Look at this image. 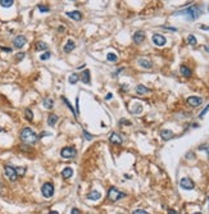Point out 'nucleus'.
<instances>
[{
	"mask_svg": "<svg viewBox=\"0 0 209 214\" xmlns=\"http://www.w3.org/2000/svg\"><path fill=\"white\" fill-rule=\"evenodd\" d=\"M109 141L112 144H122V137H121V135H118V133L113 132L111 135V137H109Z\"/></svg>",
	"mask_w": 209,
	"mask_h": 214,
	"instance_id": "16",
	"label": "nucleus"
},
{
	"mask_svg": "<svg viewBox=\"0 0 209 214\" xmlns=\"http://www.w3.org/2000/svg\"><path fill=\"white\" fill-rule=\"evenodd\" d=\"M76 149L73 146H67V147H63L62 151H60V156L64 159H72L76 156Z\"/></svg>",
	"mask_w": 209,
	"mask_h": 214,
	"instance_id": "4",
	"label": "nucleus"
},
{
	"mask_svg": "<svg viewBox=\"0 0 209 214\" xmlns=\"http://www.w3.org/2000/svg\"><path fill=\"white\" fill-rule=\"evenodd\" d=\"M107 59L109 60V62H117V59H118V57L115 55L114 53H109L108 55H107Z\"/></svg>",
	"mask_w": 209,
	"mask_h": 214,
	"instance_id": "30",
	"label": "nucleus"
},
{
	"mask_svg": "<svg viewBox=\"0 0 209 214\" xmlns=\"http://www.w3.org/2000/svg\"><path fill=\"white\" fill-rule=\"evenodd\" d=\"M50 57H51V54L49 53V51H46V53H44L40 57V59L41 60H48V59H50Z\"/></svg>",
	"mask_w": 209,
	"mask_h": 214,
	"instance_id": "31",
	"label": "nucleus"
},
{
	"mask_svg": "<svg viewBox=\"0 0 209 214\" xmlns=\"http://www.w3.org/2000/svg\"><path fill=\"white\" fill-rule=\"evenodd\" d=\"M160 136H162V139H163L164 141H167V140H171L173 137V132L171 130H162L160 131Z\"/></svg>",
	"mask_w": 209,
	"mask_h": 214,
	"instance_id": "15",
	"label": "nucleus"
},
{
	"mask_svg": "<svg viewBox=\"0 0 209 214\" xmlns=\"http://www.w3.org/2000/svg\"><path fill=\"white\" fill-rule=\"evenodd\" d=\"M150 90L148 89V87H145L144 85H137L136 86V92L137 94H140V95H142V94H148Z\"/></svg>",
	"mask_w": 209,
	"mask_h": 214,
	"instance_id": "20",
	"label": "nucleus"
},
{
	"mask_svg": "<svg viewBox=\"0 0 209 214\" xmlns=\"http://www.w3.org/2000/svg\"><path fill=\"white\" fill-rule=\"evenodd\" d=\"M1 50H4V51H10V49H9V48H1Z\"/></svg>",
	"mask_w": 209,
	"mask_h": 214,
	"instance_id": "43",
	"label": "nucleus"
},
{
	"mask_svg": "<svg viewBox=\"0 0 209 214\" xmlns=\"http://www.w3.org/2000/svg\"><path fill=\"white\" fill-rule=\"evenodd\" d=\"M112 98H113V95H112V94H108V95L105 96V100H111Z\"/></svg>",
	"mask_w": 209,
	"mask_h": 214,
	"instance_id": "40",
	"label": "nucleus"
},
{
	"mask_svg": "<svg viewBox=\"0 0 209 214\" xmlns=\"http://www.w3.org/2000/svg\"><path fill=\"white\" fill-rule=\"evenodd\" d=\"M200 28H202V30H205V31H209V27H207V26H202Z\"/></svg>",
	"mask_w": 209,
	"mask_h": 214,
	"instance_id": "42",
	"label": "nucleus"
},
{
	"mask_svg": "<svg viewBox=\"0 0 209 214\" xmlns=\"http://www.w3.org/2000/svg\"><path fill=\"white\" fill-rule=\"evenodd\" d=\"M100 197H101L100 192H99V191H95V190L87 194V199H89V200H92V201H95V200H99Z\"/></svg>",
	"mask_w": 209,
	"mask_h": 214,
	"instance_id": "17",
	"label": "nucleus"
},
{
	"mask_svg": "<svg viewBox=\"0 0 209 214\" xmlns=\"http://www.w3.org/2000/svg\"><path fill=\"white\" fill-rule=\"evenodd\" d=\"M13 4H14L13 0H0V5L4 8H9V7H12Z\"/></svg>",
	"mask_w": 209,
	"mask_h": 214,
	"instance_id": "24",
	"label": "nucleus"
},
{
	"mask_svg": "<svg viewBox=\"0 0 209 214\" xmlns=\"http://www.w3.org/2000/svg\"><path fill=\"white\" fill-rule=\"evenodd\" d=\"M41 192L45 197H51L54 195V186L50 182L44 183L42 187H41Z\"/></svg>",
	"mask_w": 209,
	"mask_h": 214,
	"instance_id": "6",
	"label": "nucleus"
},
{
	"mask_svg": "<svg viewBox=\"0 0 209 214\" xmlns=\"http://www.w3.org/2000/svg\"><path fill=\"white\" fill-rule=\"evenodd\" d=\"M180 186L183 188V190H192V188L195 187L194 182H192V181H191L189 177H183V178H181V181H180Z\"/></svg>",
	"mask_w": 209,
	"mask_h": 214,
	"instance_id": "7",
	"label": "nucleus"
},
{
	"mask_svg": "<svg viewBox=\"0 0 209 214\" xmlns=\"http://www.w3.org/2000/svg\"><path fill=\"white\" fill-rule=\"evenodd\" d=\"M187 44L189 45H192V46L196 45V39H195L194 35H189L187 36Z\"/></svg>",
	"mask_w": 209,
	"mask_h": 214,
	"instance_id": "28",
	"label": "nucleus"
},
{
	"mask_svg": "<svg viewBox=\"0 0 209 214\" xmlns=\"http://www.w3.org/2000/svg\"><path fill=\"white\" fill-rule=\"evenodd\" d=\"M137 63H139V64L141 65L142 68H145V69H150V68L153 67L152 62H150V60H148V59H144V58H140L139 60H137Z\"/></svg>",
	"mask_w": 209,
	"mask_h": 214,
	"instance_id": "13",
	"label": "nucleus"
},
{
	"mask_svg": "<svg viewBox=\"0 0 209 214\" xmlns=\"http://www.w3.org/2000/svg\"><path fill=\"white\" fill-rule=\"evenodd\" d=\"M145 39V34L142 31H137V32H135V35H133V41L136 44H141L142 41H144Z\"/></svg>",
	"mask_w": 209,
	"mask_h": 214,
	"instance_id": "12",
	"label": "nucleus"
},
{
	"mask_svg": "<svg viewBox=\"0 0 209 214\" xmlns=\"http://www.w3.org/2000/svg\"><path fill=\"white\" fill-rule=\"evenodd\" d=\"M46 49H48V45L44 41H38L36 44V50H46Z\"/></svg>",
	"mask_w": 209,
	"mask_h": 214,
	"instance_id": "25",
	"label": "nucleus"
},
{
	"mask_svg": "<svg viewBox=\"0 0 209 214\" xmlns=\"http://www.w3.org/2000/svg\"><path fill=\"white\" fill-rule=\"evenodd\" d=\"M49 214H59V213H58V212H50Z\"/></svg>",
	"mask_w": 209,
	"mask_h": 214,
	"instance_id": "45",
	"label": "nucleus"
},
{
	"mask_svg": "<svg viewBox=\"0 0 209 214\" xmlns=\"http://www.w3.org/2000/svg\"><path fill=\"white\" fill-rule=\"evenodd\" d=\"M75 48H76L75 41L68 40L67 42H65V45H64V48H63V50H64V53H71V51H72Z\"/></svg>",
	"mask_w": 209,
	"mask_h": 214,
	"instance_id": "14",
	"label": "nucleus"
},
{
	"mask_svg": "<svg viewBox=\"0 0 209 214\" xmlns=\"http://www.w3.org/2000/svg\"><path fill=\"white\" fill-rule=\"evenodd\" d=\"M16 173H17V176H23L26 173V168L24 167H17L16 168Z\"/></svg>",
	"mask_w": 209,
	"mask_h": 214,
	"instance_id": "29",
	"label": "nucleus"
},
{
	"mask_svg": "<svg viewBox=\"0 0 209 214\" xmlns=\"http://www.w3.org/2000/svg\"><path fill=\"white\" fill-rule=\"evenodd\" d=\"M205 50H207L208 53H209V44H207V45H205Z\"/></svg>",
	"mask_w": 209,
	"mask_h": 214,
	"instance_id": "44",
	"label": "nucleus"
},
{
	"mask_svg": "<svg viewBox=\"0 0 209 214\" xmlns=\"http://www.w3.org/2000/svg\"><path fill=\"white\" fill-rule=\"evenodd\" d=\"M199 150H205L208 153V158H209V145H200Z\"/></svg>",
	"mask_w": 209,
	"mask_h": 214,
	"instance_id": "33",
	"label": "nucleus"
},
{
	"mask_svg": "<svg viewBox=\"0 0 209 214\" xmlns=\"http://www.w3.org/2000/svg\"><path fill=\"white\" fill-rule=\"evenodd\" d=\"M168 214H180V213H178V212H176V210H173V209H171V210H169V212H168Z\"/></svg>",
	"mask_w": 209,
	"mask_h": 214,
	"instance_id": "41",
	"label": "nucleus"
},
{
	"mask_svg": "<svg viewBox=\"0 0 209 214\" xmlns=\"http://www.w3.org/2000/svg\"><path fill=\"white\" fill-rule=\"evenodd\" d=\"M67 15H68L69 18H72V20H75V21H80V20L82 18L81 13L77 12V10H73V12H68V13H67Z\"/></svg>",
	"mask_w": 209,
	"mask_h": 214,
	"instance_id": "18",
	"label": "nucleus"
},
{
	"mask_svg": "<svg viewBox=\"0 0 209 214\" xmlns=\"http://www.w3.org/2000/svg\"><path fill=\"white\" fill-rule=\"evenodd\" d=\"M125 196H126L125 192H121V191L117 190L115 187H111L109 191H108V199L113 203L117 201V200H119V199H123Z\"/></svg>",
	"mask_w": 209,
	"mask_h": 214,
	"instance_id": "3",
	"label": "nucleus"
},
{
	"mask_svg": "<svg viewBox=\"0 0 209 214\" xmlns=\"http://www.w3.org/2000/svg\"><path fill=\"white\" fill-rule=\"evenodd\" d=\"M166 37L164 36H162V35H159V34H155V35H153V42L155 44L156 46H163V45H166Z\"/></svg>",
	"mask_w": 209,
	"mask_h": 214,
	"instance_id": "8",
	"label": "nucleus"
},
{
	"mask_svg": "<svg viewBox=\"0 0 209 214\" xmlns=\"http://www.w3.org/2000/svg\"><path fill=\"white\" fill-rule=\"evenodd\" d=\"M180 71H181V73H182L185 77H190V76H191V69H190V68H187L186 65H181Z\"/></svg>",
	"mask_w": 209,
	"mask_h": 214,
	"instance_id": "22",
	"label": "nucleus"
},
{
	"mask_svg": "<svg viewBox=\"0 0 209 214\" xmlns=\"http://www.w3.org/2000/svg\"><path fill=\"white\" fill-rule=\"evenodd\" d=\"M132 214H149L148 212H145V210H142V209H136Z\"/></svg>",
	"mask_w": 209,
	"mask_h": 214,
	"instance_id": "36",
	"label": "nucleus"
},
{
	"mask_svg": "<svg viewBox=\"0 0 209 214\" xmlns=\"http://www.w3.org/2000/svg\"><path fill=\"white\" fill-rule=\"evenodd\" d=\"M203 12V8L199 7V5H192V7L187 8V9L182 10V12H178L176 14H186L189 20H196Z\"/></svg>",
	"mask_w": 209,
	"mask_h": 214,
	"instance_id": "2",
	"label": "nucleus"
},
{
	"mask_svg": "<svg viewBox=\"0 0 209 214\" xmlns=\"http://www.w3.org/2000/svg\"><path fill=\"white\" fill-rule=\"evenodd\" d=\"M71 214H80V210L76 209V208H73V209L71 210Z\"/></svg>",
	"mask_w": 209,
	"mask_h": 214,
	"instance_id": "39",
	"label": "nucleus"
},
{
	"mask_svg": "<svg viewBox=\"0 0 209 214\" xmlns=\"http://www.w3.org/2000/svg\"><path fill=\"white\" fill-rule=\"evenodd\" d=\"M62 100H63V101H64V103H65V104H67V106H68V108H69V109H71V110H72V113H73V114H75V113H76V112H75V110H73V108H72V105H71V103H69V101H68V100H67V99H65L64 96H63V98H62Z\"/></svg>",
	"mask_w": 209,
	"mask_h": 214,
	"instance_id": "32",
	"label": "nucleus"
},
{
	"mask_svg": "<svg viewBox=\"0 0 209 214\" xmlns=\"http://www.w3.org/2000/svg\"><path fill=\"white\" fill-rule=\"evenodd\" d=\"M24 58V53H18L17 54V60H21Z\"/></svg>",
	"mask_w": 209,
	"mask_h": 214,
	"instance_id": "38",
	"label": "nucleus"
},
{
	"mask_svg": "<svg viewBox=\"0 0 209 214\" xmlns=\"http://www.w3.org/2000/svg\"><path fill=\"white\" fill-rule=\"evenodd\" d=\"M42 104H44V106H45L46 109H51L54 106V101H53V99H50V98H45V99H44Z\"/></svg>",
	"mask_w": 209,
	"mask_h": 214,
	"instance_id": "21",
	"label": "nucleus"
},
{
	"mask_svg": "<svg viewBox=\"0 0 209 214\" xmlns=\"http://www.w3.org/2000/svg\"><path fill=\"white\" fill-rule=\"evenodd\" d=\"M203 103V99L202 98H198V96H190L187 99V104L191 106H199L200 104Z\"/></svg>",
	"mask_w": 209,
	"mask_h": 214,
	"instance_id": "10",
	"label": "nucleus"
},
{
	"mask_svg": "<svg viewBox=\"0 0 209 214\" xmlns=\"http://www.w3.org/2000/svg\"><path fill=\"white\" fill-rule=\"evenodd\" d=\"M84 135H85V139H86L87 141H90V140H92V135H90V133H87V131H84Z\"/></svg>",
	"mask_w": 209,
	"mask_h": 214,
	"instance_id": "35",
	"label": "nucleus"
},
{
	"mask_svg": "<svg viewBox=\"0 0 209 214\" xmlns=\"http://www.w3.org/2000/svg\"><path fill=\"white\" fill-rule=\"evenodd\" d=\"M62 176L63 178H71L73 176V169L71 167H67V168H64L62 171Z\"/></svg>",
	"mask_w": 209,
	"mask_h": 214,
	"instance_id": "19",
	"label": "nucleus"
},
{
	"mask_svg": "<svg viewBox=\"0 0 209 214\" xmlns=\"http://www.w3.org/2000/svg\"><path fill=\"white\" fill-rule=\"evenodd\" d=\"M26 42H27V40H26V37H24V36H17L14 39V41H13L14 46H16V48H18V49L23 48V46L26 45Z\"/></svg>",
	"mask_w": 209,
	"mask_h": 214,
	"instance_id": "9",
	"label": "nucleus"
},
{
	"mask_svg": "<svg viewBox=\"0 0 209 214\" xmlns=\"http://www.w3.org/2000/svg\"><path fill=\"white\" fill-rule=\"evenodd\" d=\"M57 122H58V116H55V114H50V116L48 117V124L49 126H54Z\"/></svg>",
	"mask_w": 209,
	"mask_h": 214,
	"instance_id": "23",
	"label": "nucleus"
},
{
	"mask_svg": "<svg viewBox=\"0 0 209 214\" xmlns=\"http://www.w3.org/2000/svg\"><path fill=\"white\" fill-rule=\"evenodd\" d=\"M78 78H80V75H76V73H73V75H71V76H69V78H68V81H69V83L75 85L76 82L78 81Z\"/></svg>",
	"mask_w": 209,
	"mask_h": 214,
	"instance_id": "26",
	"label": "nucleus"
},
{
	"mask_svg": "<svg viewBox=\"0 0 209 214\" xmlns=\"http://www.w3.org/2000/svg\"><path fill=\"white\" fill-rule=\"evenodd\" d=\"M38 10L40 12H49V7H46V5H38Z\"/></svg>",
	"mask_w": 209,
	"mask_h": 214,
	"instance_id": "34",
	"label": "nucleus"
},
{
	"mask_svg": "<svg viewBox=\"0 0 209 214\" xmlns=\"http://www.w3.org/2000/svg\"><path fill=\"white\" fill-rule=\"evenodd\" d=\"M0 132H1V127H0Z\"/></svg>",
	"mask_w": 209,
	"mask_h": 214,
	"instance_id": "47",
	"label": "nucleus"
},
{
	"mask_svg": "<svg viewBox=\"0 0 209 214\" xmlns=\"http://www.w3.org/2000/svg\"><path fill=\"white\" fill-rule=\"evenodd\" d=\"M194 214H202V213H194Z\"/></svg>",
	"mask_w": 209,
	"mask_h": 214,
	"instance_id": "46",
	"label": "nucleus"
},
{
	"mask_svg": "<svg viewBox=\"0 0 209 214\" xmlns=\"http://www.w3.org/2000/svg\"><path fill=\"white\" fill-rule=\"evenodd\" d=\"M4 173H5V176H7L8 180L12 181V182H14V181L18 178L17 173H16V168H13L12 166H5L4 167Z\"/></svg>",
	"mask_w": 209,
	"mask_h": 214,
	"instance_id": "5",
	"label": "nucleus"
},
{
	"mask_svg": "<svg viewBox=\"0 0 209 214\" xmlns=\"http://www.w3.org/2000/svg\"><path fill=\"white\" fill-rule=\"evenodd\" d=\"M24 116H26V119L27 120H32V119H34V113L31 112V109H26V110H24Z\"/></svg>",
	"mask_w": 209,
	"mask_h": 214,
	"instance_id": "27",
	"label": "nucleus"
},
{
	"mask_svg": "<svg viewBox=\"0 0 209 214\" xmlns=\"http://www.w3.org/2000/svg\"><path fill=\"white\" fill-rule=\"evenodd\" d=\"M80 79H81L84 83L90 85V71L89 69H85L84 72L80 75Z\"/></svg>",
	"mask_w": 209,
	"mask_h": 214,
	"instance_id": "11",
	"label": "nucleus"
},
{
	"mask_svg": "<svg viewBox=\"0 0 209 214\" xmlns=\"http://www.w3.org/2000/svg\"><path fill=\"white\" fill-rule=\"evenodd\" d=\"M19 137H21V140L24 142V144H35V142L37 141V139H38V136L28 127L23 128V130L21 131V135H19Z\"/></svg>",
	"mask_w": 209,
	"mask_h": 214,
	"instance_id": "1",
	"label": "nucleus"
},
{
	"mask_svg": "<svg viewBox=\"0 0 209 214\" xmlns=\"http://www.w3.org/2000/svg\"><path fill=\"white\" fill-rule=\"evenodd\" d=\"M208 110H209V105H208V106H205V109H204V110H203L202 113L199 114V118H203V117H204V116H205V113H207Z\"/></svg>",
	"mask_w": 209,
	"mask_h": 214,
	"instance_id": "37",
	"label": "nucleus"
}]
</instances>
